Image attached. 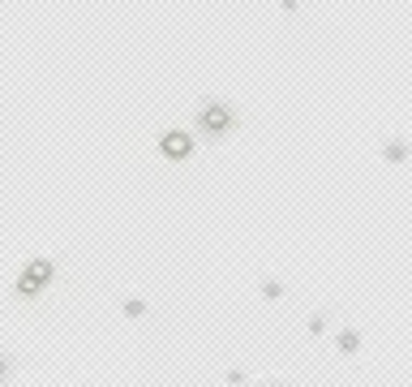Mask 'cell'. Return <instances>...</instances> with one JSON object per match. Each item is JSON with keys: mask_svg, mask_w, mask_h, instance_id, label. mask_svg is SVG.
<instances>
[{"mask_svg": "<svg viewBox=\"0 0 412 387\" xmlns=\"http://www.w3.org/2000/svg\"><path fill=\"white\" fill-rule=\"evenodd\" d=\"M48 280H52V263H31V267L22 271V280H18V293L31 297V293H39Z\"/></svg>", "mask_w": 412, "mask_h": 387, "instance_id": "cell-1", "label": "cell"}, {"mask_svg": "<svg viewBox=\"0 0 412 387\" xmlns=\"http://www.w3.org/2000/svg\"><path fill=\"white\" fill-rule=\"evenodd\" d=\"M163 151H168V155H185L189 142H185V138H163Z\"/></svg>", "mask_w": 412, "mask_h": 387, "instance_id": "cell-2", "label": "cell"}, {"mask_svg": "<svg viewBox=\"0 0 412 387\" xmlns=\"http://www.w3.org/2000/svg\"><path fill=\"white\" fill-rule=\"evenodd\" d=\"M0 374H5V361H0Z\"/></svg>", "mask_w": 412, "mask_h": 387, "instance_id": "cell-3", "label": "cell"}]
</instances>
